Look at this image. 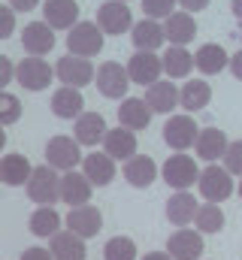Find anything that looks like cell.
Instances as JSON below:
<instances>
[{
  "mask_svg": "<svg viewBox=\"0 0 242 260\" xmlns=\"http://www.w3.org/2000/svg\"><path fill=\"white\" fill-rule=\"evenodd\" d=\"M161 173H164V182L170 188H176V191H188L200 179V170H197L194 157L191 154H182V151L167 157V164L161 167Z\"/></svg>",
  "mask_w": 242,
  "mask_h": 260,
  "instance_id": "8992f818",
  "label": "cell"
},
{
  "mask_svg": "<svg viewBox=\"0 0 242 260\" xmlns=\"http://www.w3.org/2000/svg\"><path fill=\"white\" fill-rule=\"evenodd\" d=\"M27 197L37 206H55L60 200V176L58 170H52L49 164L34 167L31 179H27Z\"/></svg>",
  "mask_w": 242,
  "mask_h": 260,
  "instance_id": "7a4b0ae2",
  "label": "cell"
},
{
  "mask_svg": "<svg viewBox=\"0 0 242 260\" xmlns=\"http://www.w3.org/2000/svg\"><path fill=\"white\" fill-rule=\"evenodd\" d=\"M124 179L130 188H148L158 179V164L148 154H133L130 160H124Z\"/></svg>",
  "mask_w": 242,
  "mask_h": 260,
  "instance_id": "d4e9b609",
  "label": "cell"
},
{
  "mask_svg": "<svg viewBox=\"0 0 242 260\" xmlns=\"http://www.w3.org/2000/svg\"><path fill=\"white\" fill-rule=\"evenodd\" d=\"M21 260H55V257H52V251H49V248H40V245H34V248H24Z\"/></svg>",
  "mask_w": 242,
  "mask_h": 260,
  "instance_id": "60d3db41",
  "label": "cell"
},
{
  "mask_svg": "<svg viewBox=\"0 0 242 260\" xmlns=\"http://www.w3.org/2000/svg\"><path fill=\"white\" fill-rule=\"evenodd\" d=\"M82 173L88 176V182L94 188H106L112 179H115V160L103 151V154H85L82 157Z\"/></svg>",
  "mask_w": 242,
  "mask_h": 260,
  "instance_id": "ffe728a7",
  "label": "cell"
},
{
  "mask_svg": "<svg viewBox=\"0 0 242 260\" xmlns=\"http://www.w3.org/2000/svg\"><path fill=\"white\" fill-rule=\"evenodd\" d=\"M3 145H6V130H3V124H0V151H3Z\"/></svg>",
  "mask_w": 242,
  "mask_h": 260,
  "instance_id": "7dc6e473",
  "label": "cell"
},
{
  "mask_svg": "<svg viewBox=\"0 0 242 260\" xmlns=\"http://www.w3.org/2000/svg\"><path fill=\"white\" fill-rule=\"evenodd\" d=\"M152 109H148V103L142 100V97H124L118 106V124L127 130H145L152 124Z\"/></svg>",
  "mask_w": 242,
  "mask_h": 260,
  "instance_id": "e0dca14e",
  "label": "cell"
},
{
  "mask_svg": "<svg viewBox=\"0 0 242 260\" xmlns=\"http://www.w3.org/2000/svg\"><path fill=\"white\" fill-rule=\"evenodd\" d=\"M130 40L136 46V52H158L167 37H164V24H158L155 18H142L130 27Z\"/></svg>",
  "mask_w": 242,
  "mask_h": 260,
  "instance_id": "ac0fdd59",
  "label": "cell"
},
{
  "mask_svg": "<svg viewBox=\"0 0 242 260\" xmlns=\"http://www.w3.org/2000/svg\"><path fill=\"white\" fill-rule=\"evenodd\" d=\"M91 191H94V185L88 182V176H85V173L70 170V173H64V176H60V200H64L70 209L91 203Z\"/></svg>",
  "mask_w": 242,
  "mask_h": 260,
  "instance_id": "2e32d148",
  "label": "cell"
},
{
  "mask_svg": "<svg viewBox=\"0 0 242 260\" xmlns=\"http://www.w3.org/2000/svg\"><path fill=\"white\" fill-rule=\"evenodd\" d=\"M197 133H200V127L188 112L185 115H170L167 124H164V142L176 151H188L197 142Z\"/></svg>",
  "mask_w": 242,
  "mask_h": 260,
  "instance_id": "30bf717a",
  "label": "cell"
},
{
  "mask_svg": "<svg viewBox=\"0 0 242 260\" xmlns=\"http://www.w3.org/2000/svg\"><path fill=\"white\" fill-rule=\"evenodd\" d=\"M12 79H15V64H12L6 55H0V91H3Z\"/></svg>",
  "mask_w": 242,
  "mask_h": 260,
  "instance_id": "ab89813d",
  "label": "cell"
},
{
  "mask_svg": "<svg viewBox=\"0 0 242 260\" xmlns=\"http://www.w3.org/2000/svg\"><path fill=\"white\" fill-rule=\"evenodd\" d=\"M82 145L76 142V136H52L46 142V164L58 173H70L82 164Z\"/></svg>",
  "mask_w": 242,
  "mask_h": 260,
  "instance_id": "3957f363",
  "label": "cell"
},
{
  "mask_svg": "<svg viewBox=\"0 0 242 260\" xmlns=\"http://www.w3.org/2000/svg\"><path fill=\"white\" fill-rule=\"evenodd\" d=\"M97 24L103 34L109 37H121L133 27V12L124 0H106L100 9H97Z\"/></svg>",
  "mask_w": 242,
  "mask_h": 260,
  "instance_id": "52a82bcc",
  "label": "cell"
},
{
  "mask_svg": "<svg viewBox=\"0 0 242 260\" xmlns=\"http://www.w3.org/2000/svg\"><path fill=\"white\" fill-rule=\"evenodd\" d=\"M194 221H197V230H200V233H221V227H224V212H221L218 203H203V206H197Z\"/></svg>",
  "mask_w": 242,
  "mask_h": 260,
  "instance_id": "836d02e7",
  "label": "cell"
},
{
  "mask_svg": "<svg viewBox=\"0 0 242 260\" xmlns=\"http://www.w3.org/2000/svg\"><path fill=\"white\" fill-rule=\"evenodd\" d=\"M161 61H164V73L170 79H185L194 70V55L185 46H170V52L161 55Z\"/></svg>",
  "mask_w": 242,
  "mask_h": 260,
  "instance_id": "1f68e13d",
  "label": "cell"
},
{
  "mask_svg": "<svg viewBox=\"0 0 242 260\" xmlns=\"http://www.w3.org/2000/svg\"><path fill=\"white\" fill-rule=\"evenodd\" d=\"M43 18L52 30H73L79 24V3L76 0H46Z\"/></svg>",
  "mask_w": 242,
  "mask_h": 260,
  "instance_id": "5bb4252c",
  "label": "cell"
},
{
  "mask_svg": "<svg viewBox=\"0 0 242 260\" xmlns=\"http://www.w3.org/2000/svg\"><path fill=\"white\" fill-rule=\"evenodd\" d=\"M31 173H34V167H31V160H27L24 154H6V157L0 160V182L9 185V188L27 185Z\"/></svg>",
  "mask_w": 242,
  "mask_h": 260,
  "instance_id": "f1b7e54d",
  "label": "cell"
},
{
  "mask_svg": "<svg viewBox=\"0 0 242 260\" xmlns=\"http://www.w3.org/2000/svg\"><path fill=\"white\" fill-rule=\"evenodd\" d=\"M164 37L170 40V46H188L197 37V21L191 12H173L170 18H164Z\"/></svg>",
  "mask_w": 242,
  "mask_h": 260,
  "instance_id": "cb8c5ba5",
  "label": "cell"
},
{
  "mask_svg": "<svg viewBox=\"0 0 242 260\" xmlns=\"http://www.w3.org/2000/svg\"><path fill=\"white\" fill-rule=\"evenodd\" d=\"M60 230V215L55 212V206H40L31 215V233L40 239H52Z\"/></svg>",
  "mask_w": 242,
  "mask_h": 260,
  "instance_id": "d6a6232c",
  "label": "cell"
},
{
  "mask_svg": "<svg viewBox=\"0 0 242 260\" xmlns=\"http://www.w3.org/2000/svg\"><path fill=\"white\" fill-rule=\"evenodd\" d=\"M161 73H164V61H161V55H155V52H136L130 61H127V76H130V82H136V85H155L158 79H161Z\"/></svg>",
  "mask_w": 242,
  "mask_h": 260,
  "instance_id": "8fae6325",
  "label": "cell"
},
{
  "mask_svg": "<svg viewBox=\"0 0 242 260\" xmlns=\"http://www.w3.org/2000/svg\"><path fill=\"white\" fill-rule=\"evenodd\" d=\"M227 64H230V55H227L218 43H206V46H200L197 55H194V67H197L203 76H215V73H221Z\"/></svg>",
  "mask_w": 242,
  "mask_h": 260,
  "instance_id": "f546056e",
  "label": "cell"
},
{
  "mask_svg": "<svg viewBox=\"0 0 242 260\" xmlns=\"http://www.w3.org/2000/svg\"><path fill=\"white\" fill-rule=\"evenodd\" d=\"M49 251L55 260H85L88 251H85V239L76 236L73 230H58L49 242Z\"/></svg>",
  "mask_w": 242,
  "mask_h": 260,
  "instance_id": "484cf974",
  "label": "cell"
},
{
  "mask_svg": "<svg viewBox=\"0 0 242 260\" xmlns=\"http://www.w3.org/2000/svg\"><path fill=\"white\" fill-rule=\"evenodd\" d=\"M94 85H97V91H100L103 97H109V100H124V97H127V88H130L133 82H130V76H127V67L115 64V61H106V64L97 67Z\"/></svg>",
  "mask_w": 242,
  "mask_h": 260,
  "instance_id": "277c9868",
  "label": "cell"
},
{
  "mask_svg": "<svg viewBox=\"0 0 242 260\" xmlns=\"http://www.w3.org/2000/svg\"><path fill=\"white\" fill-rule=\"evenodd\" d=\"M52 112H55L58 118H64V121L79 118V115L85 112V97H82V91H79V88H70V85L58 88V91L52 94Z\"/></svg>",
  "mask_w": 242,
  "mask_h": 260,
  "instance_id": "603a6c76",
  "label": "cell"
},
{
  "mask_svg": "<svg viewBox=\"0 0 242 260\" xmlns=\"http://www.w3.org/2000/svg\"><path fill=\"white\" fill-rule=\"evenodd\" d=\"M52 76H55V70L46 64L43 58H24L21 64L15 67V82L24 88V91H46L49 88V82H52Z\"/></svg>",
  "mask_w": 242,
  "mask_h": 260,
  "instance_id": "9c48e42d",
  "label": "cell"
},
{
  "mask_svg": "<svg viewBox=\"0 0 242 260\" xmlns=\"http://www.w3.org/2000/svg\"><path fill=\"white\" fill-rule=\"evenodd\" d=\"M9 6H12V9H18V12H31V9H37V6H40V0H9Z\"/></svg>",
  "mask_w": 242,
  "mask_h": 260,
  "instance_id": "7bdbcfd3",
  "label": "cell"
},
{
  "mask_svg": "<svg viewBox=\"0 0 242 260\" xmlns=\"http://www.w3.org/2000/svg\"><path fill=\"white\" fill-rule=\"evenodd\" d=\"M167 251H170L173 260H200V254H203V233L200 230L179 227L167 239Z\"/></svg>",
  "mask_w": 242,
  "mask_h": 260,
  "instance_id": "4fadbf2b",
  "label": "cell"
},
{
  "mask_svg": "<svg viewBox=\"0 0 242 260\" xmlns=\"http://www.w3.org/2000/svg\"><path fill=\"white\" fill-rule=\"evenodd\" d=\"M145 103H148V109L152 112H161V115H170L176 106H179V88L173 85V82H155V85H148L145 88V97H142Z\"/></svg>",
  "mask_w": 242,
  "mask_h": 260,
  "instance_id": "d6986e66",
  "label": "cell"
},
{
  "mask_svg": "<svg viewBox=\"0 0 242 260\" xmlns=\"http://www.w3.org/2000/svg\"><path fill=\"white\" fill-rule=\"evenodd\" d=\"M103 151L112 157V160H130L136 154V133L127 127H115V130H106L103 136Z\"/></svg>",
  "mask_w": 242,
  "mask_h": 260,
  "instance_id": "7402d4cb",
  "label": "cell"
},
{
  "mask_svg": "<svg viewBox=\"0 0 242 260\" xmlns=\"http://www.w3.org/2000/svg\"><path fill=\"white\" fill-rule=\"evenodd\" d=\"M103 40H106V34L100 30L97 21H79L67 34V49L76 58H94V55L103 52Z\"/></svg>",
  "mask_w": 242,
  "mask_h": 260,
  "instance_id": "6da1fadb",
  "label": "cell"
},
{
  "mask_svg": "<svg viewBox=\"0 0 242 260\" xmlns=\"http://www.w3.org/2000/svg\"><path fill=\"white\" fill-rule=\"evenodd\" d=\"M209 100H212V88H209V82H203V79H191V82H185L179 91V106L191 115V112H200V109H206L209 106Z\"/></svg>",
  "mask_w": 242,
  "mask_h": 260,
  "instance_id": "83f0119b",
  "label": "cell"
},
{
  "mask_svg": "<svg viewBox=\"0 0 242 260\" xmlns=\"http://www.w3.org/2000/svg\"><path fill=\"white\" fill-rule=\"evenodd\" d=\"M197 188H200V194H203L206 203H224L227 197L233 194V176H230L224 167L209 164V167L200 173Z\"/></svg>",
  "mask_w": 242,
  "mask_h": 260,
  "instance_id": "5b68a950",
  "label": "cell"
},
{
  "mask_svg": "<svg viewBox=\"0 0 242 260\" xmlns=\"http://www.w3.org/2000/svg\"><path fill=\"white\" fill-rule=\"evenodd\" d=\"M18 118H21V103H18V97L9 94V91H0V124L6 127V124H15Z\"/></svg>",
  "mask_w": 242,
  "mask_h": 260,
  "instance_id": "d590c367",
  "label": "cell"
},
{
  "mask_svg": "<svg viewBox=\"0 0 242 260\" xmlns=\"http://www.w3.org/2000/svg\"><path fill=\"white\" fill-rule=\"evenodd\" d=\"M239 200H242V179H239Z\"/></svg>",
  "mask_w": 242,
  "mask_h": 260,
  "instance_id": "c3c4849f",
  "label": "cell"
},
{
  "mask_svg": "<svg viewBox=\"0 0 242 260\" xmlns=\"http://www.w3.org/2000/svg\"><path fill=\"white\" fill-rule=\"evenodd\" d=\"M227 67H230V73H233V76L242 82V49L233 55V58H230V64H227Z\"/></svg>",
  "mask_w": 242,
  "mask_h": 260,
  "instance_id": "ee69618b",
  "label": "cell"
},
{
  "mask_svg": "<svg viewBox=\"0 0 242 260\" xmlns=\"http://www.w3.org/2000/svg\"><path fill=\"white\" fill-rule=\"evenodd\" d=\"M100 227H103V215H100V209L91 206V203L76 206V209H70V215H67V230H73V233L82 236V239L97 236Z\"/></svg>",
  "mask_w": 242,
  "mask_h": 260,
  "instance_id": "7c38bea8",
  "label": "cell"
},
{
  "mask_svg": "<svg viewBox=\"0 0 242 260\" xmlns=\"http://www.w3.org/2000/svg\"><path fill=\"white\" fill-rule=\"evenodd\" d=\"M224 170L230 176H242V139L227 145V151H224Z\"/></svg>",
  "mask_w": 242,
  "mask_h": 260,
  "instance_id": "74e56055",
  "label": "cell"
},
{
  "mask_svg": "<svg viewBox=\"0 0 242 260\" xmlns=\"http://www.w3.org/2000/svg\"><path fill=\"white\" fill-rule=\"evenodd\" d=\"M21 46H24L27 55L43 58V55H49L55 49V34H52V27L46 21H31L21 30Z\"/></svg>",
  "mask_w": 242,
  "mask_h": 260,
  "instance_id": "9a60e30c",
  "label": "cell"
},
{
  "mask_svg": "<svg viewBox=\"0 0 242 260\" xmlns=\"http://www.w3.org/2000/svg\"><path fill=\"white\" fill-rule=\"evenodd\" d=\"M15 30V9L12 6H0V40L12 37Z\"/></svg>",
  "mask_w": 242,
  "mask_h": 260,
  "instance_id": "f35d334b",
  "label": "cell"
},
{
  "mask_svg": "<svg viewBox=\"0 0 242 260\" xmlns=\"http://www.w3.org/2000/svg\"><path fill=\"white\" fill-rule=\"evenodd\" d=\"M142 260H173V257H170L167 251H148V254H145Z\"/></svg>",
  "mask_w": 242,
  "mask_h": 260,
  "instance_id": "f6af8a7d",
  "label": "cell"
},
{
  "mask_svg": "<svg viewBox=\"0 0 242 260\" xmlns=\"http://www.w3.org/2000/svg\"><path fill=\"white\" fill-rule=\"evenodd\" d=\"M124 3H127V0H124Z\"/></svg>",
  "mask_w": 242,
  "mask_h": 260,
  "instance_id": "681fc988",
  "label": "cell"
},
{
  "mask_svg": "<svg viewBox=\"0 0 242 260\" xmlns=\"http://www.w3.org/2000/svg\"><path fill=\"white\" fill-rule=\"evenodd\" d=\"M194 215H197V200H194V194L176 191V194L170 197V203H167V218H170V224L188 227V224L194 221Z\"/></svg>",
  "mask_w": 242,
  "mask_h": 260,
  "instance_id": "4dcf8cb0",
  "label": "cell"
},
{
  "mask_svg": "<svg viewBox=\"0 0 242 260\" xmlns=\"http://www.w3.org/2000/svg\"><path fill=\"white\" fill-rule=\"evenodd\" d=\"M230 9H233V15H236V18H242V0H233V3H230Z\"/></svg>",
  "mask_w": 242,
  "mask_h": 260,
  "instance_id": "bcb514c9",
  "label": "cell"
},
{
  "mask_svg": "<svg viewBox=\"0 0 242 260\" xmlns=\"http://www.w3.org/2000/svg\"><path fill=\"white\" fill-rule=\"evenodd\" d=\"M103 260H136V242L130 236H112L103 245Z\"/></svg>",
  "mask_w": 242,
  "mask_h": 260,
  "instance_id": "e575fe53",
  "label": "cell"
},
{
  "mask_svg": "<svg viewBox=\"0 0 242 260\" xmlns=\"http://www.w3.org/2000/svg\"><path fill=\"white\" fill-rule=\"evenodd\" d=\"M227 145H230L227 133H224V130H218V127H200V133H197V142H194L197 154H200L203 160H209V164H215L218 157H224Z\"/></svg>",
  "mask_w": 242,
  "mask_h": 260,
  "instance_id": "44dd1931",
  "label": "cell"
},
{
  "mask_svg": "<svg viewBox=\"0 0 242 260\" xmlns=\"http://www.w3.org/2000/svg\"><path fill=\"white\" fill-rule=\"evenodd\" d=\"M142 9H145V18H170L173 9H176V0H142Z\"/></svg>",
  "mask_w": 242,
  "mask_h": 260,
  "instance_id": "8d00e7d4",
  "label": "cell"
},
{
  "mask_svg": "<svg viewBox=\"0 0 242 260\" xmlns=\"http://www.w3.org/2000/svg\"><path fill=\"white\" fill-rule=\"evenodd\" d=\"M176 3H179L185 12H200V9L209 6V0H176Z\"/></svg>",
  "mask_w": 242,
  "mask_h": 260,
  "instance_id": "b9f144b4",
  "label": "cell"
},
{
  "mask_svg": "<svg viewBox=\"0 0 242 260\" xmlns=\"http://www.w3.org/2000/svg\"><path fill=\"white\" fill-rule=\"evenodd\" d=\"M106 118L100 115V112H82L79 118H76V142L79 145H97V142H103V136H106Z\"/></svg>",
  "mask_w": 242,
  "mask_h": 260,
  "instance_id": "4316f807",
  "label": "cell"
},
{
  "mask_svg": "<svg viewBox=\"0 0 242 260\" xmlns=\"http://www.w3.org/2000/svg\"><path fill=\"white\" fill-rule=\"evenodd\" d=\"M94 64H91V58H76V55H67V58H60L58 64H55V76H58L64 85H70V88H85V85H91L94 82Z\"/></svg>",
  "mask_w": 242,
  "mask_h": 260,
  "instance_id": "ba28073f",
  "label": "cell"
}]
</instances>
